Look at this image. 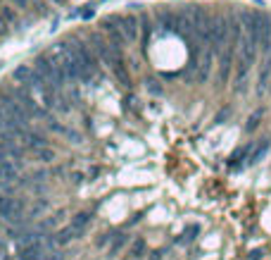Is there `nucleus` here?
I'll list each match as a JSON object with an SVG mask.
<instances>
[{
    "mask_svg": "<svg viewBox=\"0 0 271 260\" xmlns=\"http://www.w3.org/2000/svg\"><path fill=\"white\" fill-rule=\"evenodd\" d=\"M22 210H24V203L19 198H7V196H0V217L2 220H15V217H22Z\"/></svg>",
    "mask_w": 271,
    "mask_h": 260,
    "instance_id": "nucleus-1",
    "label": "nucleus"
},
{
    "mask_svg": "<svg viewBox=\"0 0 271 260\" xmlns=\"http://www.w3.org/2000/svg\"><path fill=\"white\" fill-rule=\"evenodd\" d=\"M117 22L121 24L119 29L126 36V41H136L138 38V22H136L134 15H126V17H117Z\"/></svg>",
    "mask_w": 271,
    "mask_h": 260,
    "instance_id": "nucleus-2",
    "label": "nucleus"
},
{
    "mask_svg": "<svg viewBox=\"0 0 271 260\" xmlns=\"http://www.w3.org/2000/svg\"><path fill=\"white\" fill-rule=\"evenodd\" d=\"M31 77H33V69H31L29 65H19V67L12 72V81H17V84H29Z\"/></svg>",
    "mask_w": 271,
    "mask_h": 260,
    "instance_id": "nucleus-3",
    "label": "nucleus"
},
{
    "mask_svg": "<svg viewBox=\"0 0 271 260\" xmlns=\"http://www.w3.org/2000/svg\"><path fill=\"white\" fill-rule=\"evenodd\" d=\"M267 150H269V141H267V139H262V141L257 144V148H255V150L250 153V158H247V162H250V165H255V162H259V160H262V158L267 155Z\"/></svg>",
    "mask_w": 271,
    "mask_h": 260,
    "instance_id": "nucleus-4",
    "label": "nucleus"
},
{
    "mask_svg": "<svg viewBox=\"0 0 271 260\" xmlns=\"http://www.w3.org/2000/svg\"><path fill=\"white\" fill-rule=\"evenodd\" d=\"M79 234H81V229H76V227L72 225V227H67V229H62V231H60V234L55 236V241H57V244H67V241L76 239Z\"/></svg>",
    "mask_w": 271,
    "mask_h": 260,
    "instance_id": "nucleus-5",
    "label": "nucleus"
},
{
    "mask_svg": "<svg viewBox=\"0 0 271 260\" xmlns=\"http://www.w3.org/2000/svg\"><path fill=\"white\" fill-rule=\"evenodd\" d=\"M36 155H38V160H41V162H50V160H55V150L45 148V146L36 148Z\"/></svg>",
    "mask_w": 271,
    "mask_h": 260,
    "instance_id": "nucleus-6",
    "label": "nucleus"
},
{
    "mask_svg": "<svg viewBox=\"0 0 271 260\" xmlns=\"http://www.w3.org/2000/svg\"><path fill=\"white\" fill-rule=\"evenodd\" d=\"M160 24H162L164 29H174V24H176V17L171 15V12H160Z\"/></svg>",
    "mask_w": 271,
    "mask_h": 260,
    "instance_id": "nucleus-7",
    "label": "nucleus"
},
{
    "mask_svg": "<svg viewBox=\"0 0 271 260\" xmlns=\"http://www.w3.org/2000/svg\"><path fill=\"white\" fill-rule=\"evenodd\" d=\"M88 222H90V215H88V212H79V215L72 220V225H74L76 229H81V231H83V227H86Z\"/></svg>",
    "mask_w": 271,
    "mask_h": 260,
    "instance_id": "nucleus-8",
    "label": "nucleus"
},
{
    "mask_svg": "<svg viewBox=\"0 0 271 260\" xmlns=\"http://www.w3.org/2000/svg\"><path fill=\"white\" fill-rule=\"evenodd\" d=\"M262 115H264V113H262V110H257L255 115H252V117H250V119H247V124H245V129H247V131H255V129L259 127V119H262Z\"/></svg>",
    "mask_w": 271,
    "mask_h": 260,
    "instance_id": "nucleus-9",
    "label": "nucleus"
},
{
    "mask_svg": "<svg viewBox=\"0 0 271 260\" xmlns=\"http://www.w3.org/2000/svg\"><path fill=\"white\" fill-rule=\"evenodd\" d=\"M145 86H148L150 93H155V96H160V93H162V86H160V81H157V79H148V81H145Z\"/></svg>",
    "mask_w": 271,
    "mask_h": 260,
    "instance_id": "nucleus-10",
    "label": "nucleus"
},
{
    "mask_svg": "<svg viewBox=\"0 0 271 260\" xmlns=\"http://www.w3.org/2000/svg\"><path fill=\"white\" fill-rule=\"evenodd\" d=\"M143 251H145V241H143V239H138V241L134 244V248H131V256H134V258H140V256H143Z\"/></svg>",
    "mask_w": 271,
    "mask_h": 260,
    "instance_id": "nucleus-11",
    "label": "nucleus"
},
{
    "mask_svg": "<svg viewBox=\"0 0 271 260\" xmlns=\"http://www.w3.org/2000/svg\"><path fill=\"white\" fill-rule=\"evenodd\" d=\"M0 15H2V19H7V22H15V19H17L15 12H12L10 7H0Z\"/></svg>",
    "mask_w": 271,
    "mask_h": 260,
    "instance_id": "nucleus-12",
    "label": "nucleus"
},
{
    "mask_svg": "<svg viewBox=\"0 0 271 260\" xmlns=\"http://www.w3.org/2000/svg\"><path fill=\"white\" fill-rule=\"evenodd\" d=\"M121 244H124V236H121V234H119V236H117V239H114V244H112V248H109V253H112V256H114V253H117V251H119V248H121Z\"/></svg>",
    "mask_w": 271,
    "mask_h": 260,
    "instance_id": "nucleus-13",
    "label": "nucleus"
},
{
    "mask_svg": "<svg viewBox=\"0 0 271 260\" xmlns=\"http://www.w3.org/2000/svg\"><path fill=\"white\" fill-rule=\"evenodd\" d=\"M197 231H200V227H197V225H190L183 236H186V239H195V234H197Z\"/></svg>",
    "mask_w": 271,
    "mask_h": 260,
    "instance_id": "nucleus-14",
    "label": "nucleus"
},
{
    "mask_svg": "<svg viewBox=\"0 0 271 260\" xmlns=\"http://www.w3.org/2000/svg\"><path fill=\"white\" fill-rule=\"evenodd\" d=\"M226 117H228V110H224V113H221V115L217 117V124H221V122H224V119H226Z\"/></svg>",
    "mask_w": 271,
    "mask_h": 260,
    "instance_id": "nucleus-15",
    "label": "nucleus"
},
{
    "mask_svg": "<svg viewBox=\"0 0 271 260\" xmlns=\"http://www.w3.org/2000/svg\"><path fill=\"white\" fill-rule=\"evenodd\" d=\"M15 5H17V7H27L29 0H15Z\"/></svg>",
    "mask_w": 271,
    "mask_h": 260,
    "instance_id": "nucleus-16",
    "label": "nucleus"
},
{
    "mask_svg": "<svg viewBox=\"0 0 271 260\" xmlns=\"http://www.w3.org/2000/svg\"><path fill=\"white\" fill-rule=\"evenodd\" d=\"M2 31H5V24H2V19H0V33H2Z\"/></svg>",
    "mask_w": 271,
    "mask_h": 260,
    "instance_id": "nucleus-17",
    "label": "nucleus"
},
{
    "mask_svg": "<svg viewBox=\"0 0 271 260\" xmlns=\"http://www.w3.org/2000/svg\"><path fill=\"white\" fill-rule=\"evenodd\" d=\"M55 2H64V0H55Z\"/></svg>",
    "mask_w": 271,
    "mask_h": 260,
    "instance_id": "nucleus-18",
    "label": "nucleus"
}]
</instances>
